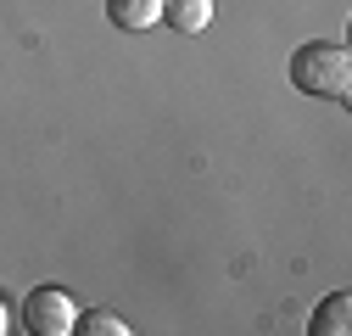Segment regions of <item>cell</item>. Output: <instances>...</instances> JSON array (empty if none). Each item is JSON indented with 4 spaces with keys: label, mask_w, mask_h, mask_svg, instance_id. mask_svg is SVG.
Wrapping results in <instances>:
<instances>
[{
    "label": "cell",
    "mask_w": 352,
    "mask_h": 336,
    "mask_svg": "<svg viewBox=\"0 0 352 336\" xmlns=\"http://www.w3.org/2000/svg\"><path fill=\"white\" fill-rule=\"evenodd\" d=\"M291 84L302 96H324V101H346L352 90V56L336 39H307L291 56Z\"/></svg>",
    "instance_id": "cell-1"
},
{
    "label": "cell",
    "mask_w": 352,
    "mask_h": 336,
    "mask_svg": "<svg viewBox=\"0 0 352 336\" xmlns=\"http://www.w3.org/2000/svg\"><path fill=\"white\" fill-rule=\"evenodd\" d=\"M73 303H67V291H56V286H34L28 291V303H23V325L34 330V336H67L73 330Z\"/></svg>",
    "instance_id": "cell-2"
},
{
    "label": "cell",
    "mask_w": 352,
    "mask_h": 336,
    "mask_svg": "<svg viewBox=\"0 0 352 336\" xmlns=\"http://www.w3.org/2000/svg\"><path fill=\"white\" fill-rule=\"evenodd\" d=\"M107 17H112L123 34H140V28L162 23V0H107Z\"/></svg>",
    "instance_id": "cell-3"
},
{
    "label": "cell",
    "mask_w": 352,
    "mask_h": 336,
    "mask_svg": "<svg viewBox=\"0 0 352 336\" xmlns=\"http://www.w3.org/2000/svg\"><path fill=\"white\" fill-rule=\"evenodd\" d=\"M162 23L173 34H201L212 23V0H162Z\"/></svg>",
    "instance_id": "cell-4"
},
{
    "label": "cell",
    "mask_w": 352,
    "mask_h": 336,
    "mask_svg": "<svg viewBox=\"0 0 352 336\" xmlns=\"http://www.w3.org/2000/svg\"><path fill=\"white\" fill-rule=\"evenodd\" d=\"M346 319H352V297L346 291H336V297H324L319 308H314V336H346Z\"/></svg>",
    "instance_id": "cell-5"
},
{
    "label": "cell",
    "mask_w": 352,
    "mask_h": 336,
    "mask_svg": "<svg viewBox=\"0 0 352 336\" xmlns=\"http://www.w3.org/2000/svg\"><path fill=\"white\" fill-rule=\"evenodd\" d=\"M73 330H84V336H129V325L118 314H107V308H90L84 319H73Z\"/></svg>",
    "instance_id": "cell-6"
},
{
    "label": "cell",
    "mask_w": 352,
    "mask_h": 336,
    "mask_svg": "<svg viewBox=\"0 0 352 336\" xmlns=\"http://www.w3.org/2000/svg\"><path fill=\"white\" fill-rule=\"evenodd\" d=\"M12 325V308H6V297H0V330H6Z\"/></svg>",
    "instance_id": "cell-7"
}]
</instances>
